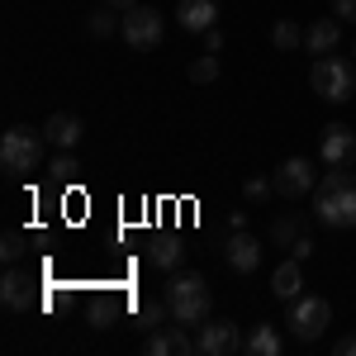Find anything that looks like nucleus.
<instances>
[{
	"label": "nucleus",
	"instance_id": "20",
	"mask_svg": "<svg viewBox=\"0 0 356 356\" xmlns=\"http://www.w3.org/2000/svg\"><path fill=\"white\" fill-rule=\"evenodd\" d=\"M271 43L280 48V53H295V48L304 43V29L295 24V19H280V24L271 29Z\"/></svg>",
	"mask_w": 356,
	"mask_h": 356
},
{
	"label": "nucleus",
	"instance_id": "27",
	"mask_svg": "<svg viewBox=\"0 0 356 356\" xmlns=\"http://www.w3.org/2000/svg\"><path fill=\"white\" fill-rule=\"evenodd\" d=\"M204 53H223V33H219V24L204 33Z\"/></svg>",
	"mask_w": 356,
	"mask_h": 356
},
{
	"label": "nucleus",
	"instance_id": "16",
	"mask_svg": "<svg viewBox=\"0 0 356 356\" xmlns=\"http://www.w3.org/2000/svg\"><path fill=\"white\" fill-rule=\"evenodd\" d=\"M271 290H275V300H300L304 295V275H300V257H290L280 271H275V280H271Z\"/></svg>",
	"mask_w": 356,
	"mask_h": 356
},
{
	"label": "nucleus",
	"instance_id": "5",
	"mask_svg": "<svg viewBox=\"0 0 356 356\" xmlns=\"http://www.w3.org/2000/svg\"><path fill=\"white\" fill-rule=\"evenodd\" d=\"M285 323L295 332V342H318L332 323V304L323 295H300V300H290V314H285Z\"/></svg>",
	"mask_w": 356,
	"mask_h": 356
},
{
	"label": "nucleus",
	"instance_id": "7",
	"mask_svg": "<svg viewBox=\"0 0 356 356\" xmlns=\"http://www.w3.org/2000/svg\"><path fill=\"white\" fill-rule=\"evenodd\" d=\"M275 195L280 200H304V195H314V186H318V171H314V162H304V157H290V162L275 166Z\"/></svg>",
	"mask_w": 356,
	"mask_h": 356
},
{
	"label": "nucleus",
	"instance_id": "12",
	"mask_svg": "<svg viewBox=\"0 0 356 356\" xmlns=\"http://www.w3.org/2000/svg\"><path fill=\"white\" fill-rule=\"evenodd\" d=\"M176 19H181L186 33H209V29L219 24V0H181Z\"/></svg>",
	"mask_w": 356,
	"mask_h": 356
},
{
	"label": "nucleus",
	"instance_id": "8",
	"mask_svg": "<svg viewBox=\"0 0 356 356\" xmlns=\"http://www.w3.org/2000/svg\"><path fill=\"white\" fill-rule=\"evenodd\" d=\"M200 356H233L247 347V337L238 332V323H228V318H204L200 323Z\"/></svg>",
	"mask_w": 356,
	"mask_h": 356
},
{
	"label": "nucleus",
	"instance_id": "23",
	"mask_svg": "<svg viewBox=\"0 0 356 356\" xmlns=\"http://www.w3.org/2000/svg\"><path fill=\"white\" fill-rule=\"evenodd\" d=\"M24 233H5V243H0V257H5V266H15L19 257H24Z\"/></svg>",
	"mask_w": 356,
	"mask_h": 356
},
{
	"label": "nucleus",
	"instance_id": "25",
	"mask_svg": "<svg viewBox=\"0 0 356 356\" xmlns=\"http://www.w3.org/2000/svg\"><path fill=\"white\" fill-rule=\"evenodd\" d=\"M243 195L252 200V204H257V200H266V195H275V181H266V176H252V181L243 186Z\"/></svg>",
	"mask_w": 356,
	"mask_h": 356
},
{
	"label": "nucleus",
	"instance_id": "14",
	"mask_svg": "<svg viewBox=\"0 0 356 356\" xmlns=\"http://www.w3.org/2000/svg\"><path fill=\"white\" fill-rule=\"evenodd\" d=\"M337 38H342V19H337V15H323L318 24L304 29V43H309L314 57H328L332 48H337Z\"/></svg>",
	"mask_w": 356,
	"mask_h": 356
},
{
	"label": "nucleus",
	"instance_id": "21",
	"mask_svg": "<svg viewBox=\"0 0 356 356\" xmlns=\"http://www.w3.org/2000/svg\"><path fill=\"white\" fill-rule=\"evenodd\" d=\"M191 81H195V86H209V81H219V53H204V57H195V62H191Z\"/></svg>",
	"mask_w": 356,
	"mask_h": 356
},
{
	"label": "nucleus",
	"instance_id": "18",
	"mask_svg": "<svg viewBox=\"0 0 356 356\" xmlns=\"http://www.w3.org/2000/svg\"><path fill=\"white\" fill-rule=\"evenodd\" d=\"M280 347H285V342H280V332H275L271 323H257V328L247 332V352L252 356H280Z\"/></svg>",
	"mask_w": 356,
	"mask_h": 356
},
{
	"label": "nucleus",
	"instance_id": "31",
	"mask_svg": "<svg viewBox=\"0 0 356 356\" xmlns=\"http://www.w3.org/2000/svg\"><path fill=\"white\" fill-rule=\"evenodd\" d=\"M352 53H356V48H352Z\"/></svg>",
	"mask_w": 356,
	"mask_h": 356
},
{
	"label": "nucleus",
	"instance_id": "1",
	"mask_svg": "<svg viewBox=\"0 0 356 356\" xmlns=\"http://www.w3.org/2000/svg\"><path fill=\"white\" fill-rule=\"evenodd\" d=\"M314 219L328 228H356V171L328 166V176L314 186Z\"/></svg>",
	"mask_w": 356,
	"mask_h": 356
},
{
	"label": "nucleus",
	"instance_id": "26",
	"mask_svg": "<svg viewBox=\"0 0 356 356\" xmlns=\"http://www.w3.org/2000/svg\"><path fill=\"white\" fill-rule=\"evenodd\" d=\"M332 15L347 19V24H356V0H332Z\"/></svg>",
	"mask_w": 356,
	"mask_h": 356
},
{
	"label": "nucleus",
	"instance_id": "17",
	"mask_svg": "<svg viewBox=\"0 0 356 356\" xmlns=\"http://www.w3.org/2000/svg\"><path fill=\"white\" fill-rule=\"evenodd\" d=\"M162 318H171L166 300H138V304H134V323H138V332H157V328H162Z\"/></svg>",
	"mask_w": 356,
	"mask_h": 356
},
{
	"label": "nucleus",
	"instance_id": "29",
	"mask_svg": "<svg viewBox=\"0 0 356 356\" xmlns=\"http://www.w3.org/2000/svg\"><path fill=\"white\" fill-rule=\"evenodd\" d=\"M332 356H356V332H347V337L332 347Z\"/></svg>",
	"mask_w": 356,
	"mask_h": 356
},
{
	"label": "nucleus",
	"instance_id": "30",
	"mask_svg": "<svg viewBox=\"0 0 356 356\" xmlns=\"http://www.w3.org/2000/svg\"><path fill=\"white\" fill-rule=\"evenodd\" d=\"M105 5H114V10H134L138 0H105Z\"/></svg>",
	"mask_w": 356,
	"mask_h": 356
},
{
	"label": "nucleus",
	"instance_id": "28",
	"mask_svg": "<svg viewBox=\"0 0 356 356\" xmlns=\"http://www.w3.org/2000/svg\"><path fill=\"white\" fill-rule=\"evenodd\" d=\"M309 252H314V238H309V233H304L300 243H290V257H300V261L309 257Z\"/></svg>",
	"mask_w": 356,
	"mask_h": 356
},
{
	"label": "nucleus",
	"instance_id": "3",
	"mask_svg": "<svg viewBox=\"0 0 356 356\" xmlns=\"http://www.w3.org/2000/svg\"><path fill=\"white\" fill-rule=\"evenodd\" d=\"M309 86L323 95V100H332V105H347L356 95V72L352 62H342V57H314V67H309Z\"/></svg>",
	"mask_w": 356,
	"mask_h": 356
},
{
	"label": "nucleus",
	"instance_id": "11",
	"mask_svg": "<svg viewBox=\"0 0 356 356\" xmlns=\"http://www.w3.org/2000/svg\"><path fill=\"white\" fill-rule=\"evenodd\" d=\"M318 157H323V166H352V157H356V134L347 129V124H328V129H323V138H318Z\"/></svg>",
	"mask_w": 356,
	"mask_h": 356
},
{
	"label": "nucleus",
	"instance_id": "19",
	"mask_svg": "<svg viewBox=\"0 0 356 356\" xmlns=\"http://www.w3.org/2000/svg\"><path fill=\"white\" fill-rule=\"evenodd\" d=\"M304 233H309V219H304V214H280V219L271 223V238L280 247H290V243H300Z\"/></svg>",
	"mask_w": 356,
	"mask_h": 356
},
{
	"label": "nucleus",
	"instance_id": "24",
	"mask_svg": "<svg viewBox=\"0 0 356 356\" xmlns=\"http://www.w3.org/2000/svg\"><path fill=\"white\" fill-rule=\"evenodd\" d=\"M86 33H90V38H110V33H114V15H105V10H95V15L86 19Z\"/></svg>",
	"mask_w": 356,
	"mask_h": 356
},
{
	"label": "nucleus",
	"instance_id": "10",
	"mask_svg": "<svg viewBox=\"0 0 356 356\" xmlns=\"http://www.w3.org/2000/svg\"><path fill=\"white\" fill-rule=\"evenodd\" d=\"M0 300H5L10 314H24V309H38L43 295L33 290V280H29L19 266H5V275H0Z\"/></svg>",
	"mask_w": 356,
	"mask_h": 356
},
{
	"label": "nucleus",
	"instance_id": "22",
	"mask_svg": "<svg viewBox=\"0 0 356 356\" xmlns=\"http://www.w3.org/2000/svg\"><path fill=\"white\" fill-rule=\"evenodd\" d=\"M147 356H176V332L171 328L147 332Z\"/></svg>",
	"mask_w": 356,
	"mask_h": 356
},
{
	"label": "nucleus",
	"instance_id": "13",
	"mask_svg": "<svg viewBox=\"0 0 356 356\" xmlns=\"http://www.w3.org/2000/svg\"><path fill=\"white\" fill-rule=\"evenodd\" d=\"M81 134H86V124L76 119V114H53V119L43 124V138L53 143L57 152H72V147L81 143Z\"/></svg>",
	"mask_w": 356,
	"mask_h": 356
},
{
	"label": "nucleus",
	"instance_id": "6",
	"mask_svg": "<svg viewBox=\"0 0 356 356\" xmlns=\"http://www.w3.org/2000/svg\"><path fill=\"white\" fill-rule=\"evenodd\" d=\"M119 33H124V43H129L134 53H147V48H157V43H162L166 19L152 10V5H134V10H124Z\"/></svg>",
	"mask_w": 356,
	"mask_h": 356
},
{
	"label": "nucleus",
	"instance_id": "9",
	"mask_svg": "<svg viewBox=\"0 0 356 356\" xmlns=\"http://www.w3.org/2000/svg\"><path fill=\"white\" fill-rule=\"evenodd\" d=\"M223 261H228V271H238V275H252L257 266H261V243L247 233V228H238V233H228L223 238Z\"/></svg>",
	"mask_w": 356,
	"mask_h": 356
},
{
	"label": "nucleus",
	"instance_id": "4",
	"mask_svg": "<svg viewBox=\"0 0 356 356\" xmlns=\"http://www.w3.org/2000/svg\"><path fill=\"white\" fill-rule=\"evenodd\" d=\"M43 129H10V134L0 138V166L10 171V176H24L33 166L43 162Z\"/></svg>",
	"mask_w": 356,
	"mask_h": 356
},
{
	"label": "nucleus",
	"instance_id": "2",
	"mask_svg": "<svg viewBox=\"0 0 356 356\" xmlns=\"http://www.w3.org/2000/svg\"><path fill=\"white\" fill-rule=\"evenodd\" d=\"M166 309H171V318L176 323H186V328H200L204 318H209V285H204V275L200 271H171L166 275V290H162Z\"/></svg>",
	"mask_w": 356,
	"mask_h": 356
},
{
	"label": "nucleus",
	"instance_id": "15",
	"mask_svg": "<svg viewBox=\"0 0 356 356\" xmlns=\"http://www.w3.org/2000/svg\"><path fill=\"white\" fill-rule=\"evenodd\" d=\"M181 257H186V243H181V238H152V243H147V261H152L157 271H176Z\"/></svg>",
	"mask_w": 356,
	"mask_h": 356
}]
</instances>
